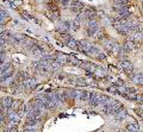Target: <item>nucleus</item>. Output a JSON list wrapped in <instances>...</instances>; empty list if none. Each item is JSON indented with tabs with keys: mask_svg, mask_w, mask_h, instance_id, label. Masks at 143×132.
<instances>
[{
	"mask_svg": "<svg viewBox=\"0 0 143 132\" xmlns=\"http://www.w3.org/2000/svg\"><path fill=\"white\" fill-rule=\"evenodd\" d=\"M128 130H129V131H131V132H137L138 131V127L136 126V125H129V126H128Z\"/></svg>",
	"mask_w": 143,
	"mask_h": 132,
	"instance_id": "1",
	"label": "nucleus"
},
{
	"mask_svg": "<svg viewBox=\"0 0 143 132\" xmlns=\"http://www.w3.org/2000/svg\"><path fill=\"white\" fill-rule=\"evenodd\" d=\"M25 132H36V131H35V130H26Z\"/></svg>",
	"mask_w": 143,
	"mask_h": 132,
	"instance_id": "2",
	"label": "nucleus"
}]
</instances>
